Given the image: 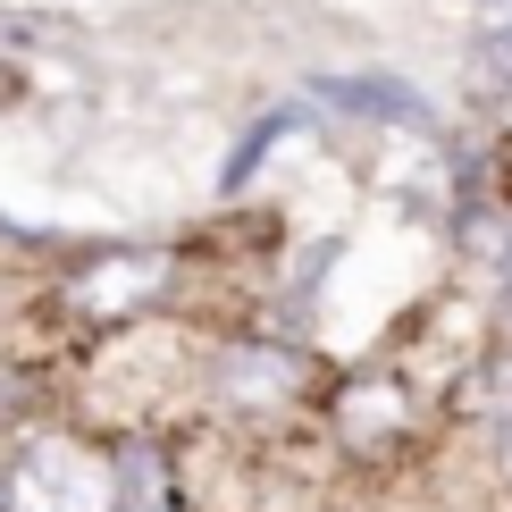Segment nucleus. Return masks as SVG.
Listing matches in <instances>:
<instances>
[{"label": "nucleus", "instance_id": "1a4fd4ad", "mask_svg": "<svg viewBox=\"0 0 512 512\" xmlns=\"http://www.w3.org/2000/svg\"><path fill=\"white\" fill-rule=\"evenodd\" d=\"M504 471H512V420H504Z\"/></svg>", "mask_w": 512, "mask_h": 512}, {"label": "nucleus", "instance_id": "423d86ee", "mask_svg": "<svg viewBox=\"0 0 512 512\" xmlns=\"http://www.w3.org/2000/svg\"><path fill=\"white\" fill-rule=\"evenodd\" d=\"M286 135H294V110H277V118H261V126H252V143H236V160H227V185H244L252 168H261V160L277 152V143H286Z\"/></svg>", "mask_w": 512, "mask_h": 512}, {"label": "nucleus", "instance_id": "f03ea898", "mask_svg": "<svg viewBox=\"0 0 512 512\" xmlns=\"http://www.w3.org/2000/svg\"><path fill=\"white\" fill-rule=\"evenodd\" d=\"M294 387H303V361L286 345H236L219 361V395L227 403H286Z\"/></svg>", "mask_w": 512, "mask_h": 512}, {"label": "nucleus", "instance_id": "39448f33", "mask_svg": "<svg viewBox=\"0 0 512 512\" xmlns=\"http://www.w3.org/2000/svg\"><path fill=\"white\" fill-rule=\"evenodd\" d=\"M403 429V395L387 387V378H361V387H345V437H395Z\"/></svg>", "mask_w": 512, "mask_h": 512}, {"label": "nucleus", "instance_id": "6e6552de", "mask_svg": "<svg viewBox=\"0 0 512 512\" xmlns=\"http://www.w3.org/2000/svg\"><path fill=\"white\" fill-rule=\"evenodd\" d=\"M496 261H504V277H512V227H504V252H496Z\"/></svg>", "mask_w": 512, "mask_h": 512}, {"label": "nucleus", "instance_id": "0eeeda50", "mask_svg": "<svg viewBox=\"0 0 512 512\" xmlns=\"http://www.w3.org/2000/svg\"><path fill=\"white\" fill-rule=\"evenodd\" d=\"M487 9V34H479V51H487V76L512 84V0H479Z\"/></svg>", "mask_w": 512, "mask_h": 512}, {"label": "nucleus", "instance_id": "f257e3e1", "mask_svg": "<svg viewBox=\"0 0 512 512\" xmlns=\"http://www.w3.org/2000/svg\"><path fill=\"white\" fill-rule=\"evenodd\" d=\"M0 496L9 512H118V462L84 437H34Z\"/></svg>", "mask_w": 512, "mask_h": 512}, {"label": "nucleus", "instance_id": "20e7f679", "mask_svg": "<svg viewBox=\"0 0 512 512\" xmlns=\"http://www.w3.org/2000/svg\"><path fill=\"white\" fill-rule=\"evenodd\" d=\"M319 101H345V110H378V118H403V126H420L429 110H420V93L412 84H395V76H328L319 84Z\"/></svg>", "mask_w": 512, "mask_h": 512}, {"label": "nucleus", "instance_id": "7ed1b4c3", "mask_svg": "<svg viewBox=\"0 0 512 512\" xmlns=\"http://www.w3.org/2000/svg\"><path fill=\"white\" fill-rule=\"evenodd\" d=\"M160 277H168L160 252H118V261H101V269L76 277V303H84V311H126V303H143Z\"/></svg>", "mask_w": 512, "mask_h": 512}]
</instances>
